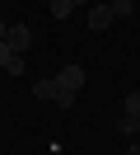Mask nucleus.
Masks as SVG:
<instances>
[{"label": "nucleus", "instance_id": "f257e3e1", "mask_svg": "<svg viewBox=\"0 0 140 155\" xmlns=\"http://www.w3.org/2000/svg\"><path fill=\"white\" fill-rule=\"evenodd\" d=\"M33 42V33H28V24H9V33H5V47L14 52V57H23V47Z\"/></svg>", "mask_w": 140, "mask_h": 155}, {"label": "nucleus", "instance_id": "f03ea898", "mask_svg": "<svg viewBox=\"0 0 140 155\" xmlns=\"http://www.w3.org/2000/svg\"><path fill=\"white\" fill-rule=\"evenodd\" d=\"M56 85L70 89V94H79V85H84V66H65L61 75H56Z\"/></svg>", "mask_w": 140, "mask_h": 155}, {"label": "nucleus", "instance_id": "7ed1b4c3", "mask_svg": "<svg viewBox=\"0 0 140 155\" xmlns=\"http://www.w3.org/2000/svg\"><path fill=\"white\" fill-rule=\"evenodd\" d=\"M107 24H112V5H93V10H89V28H93V33H103Z\"/></svg>", "mask_w": 140, "mask_h": 155}, {"label": "nucleus", "instance_id": "20e7f679", "mask_svg": "<svg viewBox=\"0 0 140 155\" xmlns=\"http://www.w3.org/2000/svg\"><path fill=\"white\" fill-rule=\"evenodd\" d=\"M33 99H42V104L56 99V75H51V80H33Z\"/></svg>", "mask_w": 140, "mask_h": 155}, {"label": "nucleus", "instance_id": "39448f33", "mask_svg": "<svg viewBox=\"0 0 140 155\" xmlns=\"http://www.w3.org/2000/svg\"><path fill=\"white\" fill-rule=\"evenodd\" d=\"M47 5H51V19H70V10H75L70 0H47Z\"/></svg>", "mask_w": 140, "mask_h": 155}, {"label": "nucleus", "instance_id": "423d86ee", "mask_svg": "<svg viewBox=\"0 0 140 155\" xmlns=\"http://www.w3.org/2000/svg\"><path fill=\"white\" fill-rule=\"evenodd\" d=\"M131 10H135V0H112V19H126Z\"/></svg>", "mask_w": 140, "mask_h": 155}, {"label": "nucleus", "instance_id": "0eeeda50", "mask_svg": "<svg viewBox=\"0 0 140 155\" xmlns=\"http://www.w3.org/2000/svg\"><path fill=\"white\" fill-rule=\"evenodd\" d=\"M117 127H121L126 136H135V132H140V117H131V113H126V117H117Z\"/></svg>", "mask_w": 140, "mask_h": 155}, {"label": "nucleus", "instance_id": "6e6552de", "mask_svg": "<svg viewBox=\"0 0 140 155\" xmlns=\"http://www.w3.org/2000/svg\"><path fill=\"white\" fill-rule=\"evenodd\" d=\"M51 104H61V108H75V94H70V89H61V85H56V99H51Z\"/></svg>", "mask_w": 140, "mask_h": 155}, {"label": "nucleus", "instance_id": "1a4fd4ad", "mask_svg": "<svg viewBox=\"0 0 140 155\" xmlns=\"http://www.w3.org/2000/svg\"><path fill=\"white\" fill-rule=\"evenodd\" d=\"M126 113H131V117H140V89H135V94H126Z\"/></svg>", "mask_w": 140, "mask_h": 155}, {"label": "nucleus", "instance_id": "9d476101", "mask_svg": "<svg viewBox=\"0 0 140 155\" xmlns=\"http://www.w3.org/2000/svg\"><path fill=\"white\" fill-rule=\"evenodd\" d=\"M9 57H14V52H9V47H5V42H0V71H5V66H9Z\"/></svg>", "mask_w": 140, "mask_h": 155}, {"label": "nucleus", "instance_id": "9b49d317", "mask_svg": "<svg viewBox=\"0 0 140 155\" xmlns=\"http://www.w3.org/2000/svg\"><path fill=\"white\" fill-rule=\"evenodd\" d=\"M5 33H9V24H5V19H0V42H5Z\"/></svg>", "mask_w": 140, "mask_h": 155}, {"label": "nucleus", "instance_id": "f8f14e48", "mask_svg": "<svg viewBox=\"0 0 140 155\" xmlns=\"http://www.w3.org/2000/svg\"><path fill=\"white\" fill-rule=\"evenodd\" d=\"M126 155H140V141H135V146H131V150H126Z\"/></svg>", "mask_w": 140, "mask_h": 155}, {"label": "nucleus", "instance_id": "ddd939ff", "mask_svg": "<svg viewBox=\"0 0 140 155\" xmlns=\"http://www.w3.org/2000/svg\"><path fill=\"white\" fill-rule=\"evenodd\" d=\"M70 5H89V0H70Z\"/></svg>", "mask_w": 140, "mask_h": 155}]
</instances>
